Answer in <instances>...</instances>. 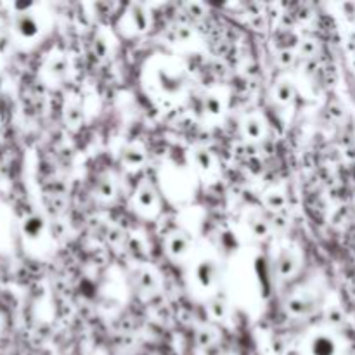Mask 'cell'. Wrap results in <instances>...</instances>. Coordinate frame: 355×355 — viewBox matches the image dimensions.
I'll return each instance as SVG.
<instances>
[{"mask_svg": "<svg viewBox=\"0 0 355 355\" xmlns=\"http://www.w3.org/2000/svg\"><path fill=\"white\" fill-rule=\"evenodd\" d=\"M45 33V16L37 3H10L9 38L16 47L31 49Z\"/></svg>", "mask_w": 355, "mask_h": 355, "instance_id": "1", "label": "cell"}, {"mask_svg": "<svg viewBox=\"0 0 355 355\" xmlns=\"http://www.w3.org/2000/svg\"><path fill=\"white\" fill-rule=\"evenodd\" d=\"M17 231H19L24 246H37L44 239L47 227H45V220L40 215L30 214L21 218Z\"/></svg>", "mask_w": 355, "mask_h": 355, "instance_id": "2", "label": "cell"}, {"mask_svg": "<svg viewBox=\"0 0 355 355\" xmlns=\"http://www.w3.org/2000/svg\"><path fill=\"white\" fill-rule=\"evenodd\" d=\"M68 75V62L61 54H52L45 59V62L40 68V76L45 83L54 85L61 82Z\"/></svg>", "mask_w": 355, "mask_h": 355, "instance_id": "3", "label": "cell"}, {"mask_svg": "<svg viewBox=\"0 0 355 355\" xmlns=\"http://www.w3.org/2000/svg\"><path fill=\"white\" fill-rule=\"evenodd\" d=\"M309 355H338V345L328 333H318L309 343Z\"/></svg>", "mask_w": 355, "mask_h": 355, "instance_id": "4", "label": "cell"}, {"mask_svg": "<svg viewBox=\"0 0 355 355\" xmlns=\"http://www.w3.org/2000/svg\"><path fill=\"white\" fill-rule=\"evenodd\" d=\"M189 250V238L182 232H175V234H170V238L166 239V252L173 259H182L184 255Z\"/></svg>", "mask_w": 355, "mask_h": 355, "instance_id": "5", "label": "cell"}, {"mask_svg": "<svg viewBox=\"0 0 355 355\" xmlns=\"http://www.w3.org/2000/svg\"><path fill=\"white\" fill-rule=\"evenodd\" d=\"M12 236V218L9 208L0 203V253L6 252Z\"/></svg>", "mask_w": 355, "mask_h": 355, "instance_id": "6", "label": "cell"}, {"mask_svg": "<svg viewBox=\"0 0 355 355\" xmlns=\"http://www.w3.org/2000/svg\"><path fill=\"white\" fill-rule=\"evenodd\" d=\"M297 266H298L297 257H295L293 252H290V250H283V252L277 255L276 269H277V274H279L281 277L293 276L295 270H297Z\"/></svg>", "mask_w": 355, "mask_h": 355, "instance_id": "7", "label": "cell"}, {"mask_svg": "<svg viewBox=\"0 0 355 355\" xmlns=\"http://www.w3.org/2000/svg\"><path fill=\"white\" fill-rule=\"evenodd\" d=\"M217 279V267L214 262H201L196 267V281L201 288H210Z\"/></svg>", "mask_w": 355, "mask_h": 355, "instance_id": "8", "label": "cell"}, {"mask_svg": "<svg viewBox=\"0 0 355 355\" xmlns=\"http://www.w3.org/2000/svg\"><path fill=\"white\" fill-rule=\"evenodd\" d=\"M135 201H137L139 208H141V210H144V211L156 210V207H158V200H156L155 191L151 189V186H146V184L141 187V189L137 191Z\"/></svg>", "mask_w": 355, "mask_h": 355, "instance_id": "9", "label": "cell"}, {"mask_svg": "<svg viewBox=\"0 0 355 355\" xmlns=\"http://www.w3.org/2000/svg\"><path fill=\"white\" fill-rule=\"evenodd\" d=\"M243 135H245L248 141H260V139L263 137V123L255 116L248 118V120H245V123H243Z\"/></svg>", "mask_w": 355, "mask_h": 355, "instance_id": "10", "label": "cell"}, {"mask_svg": "<svg viewBox=\"0 0 355 355\" xmlns=\"http://www.w3.org/2000/svg\"><path fill=\"white\" fill-rule=\"evenodd\" d=\"M121 162L128 166V168H139L144 163V151L139 149L137 146H130L121 153Z\"/></svg>", "mask_w": 355, "mask_h": 355, "instance_id": "11", "label": "cell"}, {"mask_svg": "<svg viewBox=\"0 0 355 355\" xmlns=\"http://www.w3.org/2000/svg\"><path fill=\"white\" fill-rule=\"evenodd\" d=\"M248 227L250 231H252V234L257 236V238H266L267 232H269V224H267L266 218L260 214H257V211H253L248 217Z\"/></svg>", "mask_w": 355, "mask_h": 355, "instance_id": "12", "label": "cell"}, {"mask_svg": "<svg viewBox=\"0 0 355 355\" xmlns=\"http://www.w3.org/2000/svg\"><path fill=\"white\" fill-rule=\"evenodd\" d=\"M293 83L288 82V80H281V82H277L276 87H274V99H276L277 103H290V101L293 99Z\"/></svg>", "mask_w": 355, "mask_h": 355, "instance_id": "13", "label": "cell"}, {"mask_svg": "<svg viewBox=\"0 0 355 355\" xmlns=\"http://www.w3.org/2000/svg\"><path fill=\"white\" fill-rule=\"evenodd\" d=\"M130 17H132V28H134L135 31H144L146 28H148L149 16L142 7L134 6V9H132L130 12Z\"/></svg>", "mask_w": 355, "mask_h": 355, "instance_id": "14", "label": "cell"}, {"mask_svg": "<svg viewBox=\"0 0 355 355\" xmlns=\"http://www.w3.org/2000/svg\"><path fill=\"white\" fill-rule=\"evenodd\" d=\"M135 283H137L139 290L146 291V293H151V291L156 290V277L148 270L139 272L137 277H135Z\"/></svg>", "mask_w": 355, "mask_h": 355, "instance_id": "15", "label": "cell"}, {"mask_svg": "<svg viewBox=\"0 0 355 355\" xmlns=\"http://www.w3.org/2000/svg\"><path fill=\"white\" fill-rule=\"evenodd\" d=\"M194 163L201 170H210L214 166V156H211V153L208 149H196L194 151Z\"/></svg>", "mask_w": 355, "mask_h": 355, "instance_id": "16", "label": "cell"}, {"mask_svg": "<svg viewBox=\"0 0 355 355\" xmlns=\"http://www.w3.org/2000/svg\"><path fill=\"white\" fill-rule=\"evenodd\" d=\"M97 196L99 198H111L114 194V182L111 177H103L97 182Z\"/></svg>", "mask_w": 355, "mask_h": 355, "instance_id": "17", "label": "cell"}, {"mask_svg": "<svg viewBox=\"0 0 355 355\" xmlns=\"http://www.w3.org/2000/svg\"><path fill=\"white\" fill-rule=\"evenodd\" d=\"M266 203L270 210H281V208H284V205H286V198L281 193H270L267 194Z\"/></svg>", "mask_w": 355, "mask_h": 355, "instance_id": "18", "label": "cell"}, {"mask_svg": "<svg viewBox=\"0 0 355 355\" xmlns=\"http://www.w3.org/2000/svg\"><path fill=\"white\" fill-rule=\"evenodd\" d=\"M205 110L208 111L210 114H220L222 113V101L220 97L217 96H208L207 99H205Z\"/></svg>", "mask_w": 355, "mask_h": 355, "instance_id": "19", "label": "cell"}, {"mask_svg": "<svg viewBox=\"0 0 355 355\" xmlns=\"http://www.w3.org/2000/svg\"><path fill=\"white\" fill-rule=\"evenodd\" d=\"M210 314L215 319H224L225 318V304L220 300H215L210 304Z\"/></svg>", "mask_w": 355, "mask_h": 355, "instance_id": "20", "label": "cell"}, {"mask_svg": "<svg viewBox=\"0 0 355 355\" xmlns=\"http://www.w3.org/2000/svg\"><path fill=\"white\" fill-rule=\"evenodd\" d=\"M3 333H6V319H3V315L0 314V340H2Z\"/></svg>", "mask_w": 355, "mask_h": 355, "instance_id": "21", "label": "cell"}, {"mask_svg": "<svg viewBox=\"0 0 355 355\" xmlns=\"http://www.w3.org/2000/svg\"><path fill=\"white\" fill-rule=\"evenodd\" d=\"M2 69H3V55L2 52H0V73H2Z\"/></svg>", "mask_w": 355, "mask_h": 355, "instance_id": "22", "label": "cell"}]
</instances>
